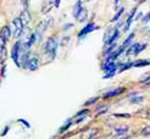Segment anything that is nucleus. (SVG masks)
Masks as SVG:
<instances>
[{
	"instance_id": "obj_7",
	"label": "nucleus",
	"mask_w": 150,
	"mask_h": 139,
	"mask_svg": "<svg viewBox=\"0 0 150 139\" xmlns=\"http://www.w3.org/2000/svg\"><path fill=\"white\" fill-rule=\"evenodd\" d=\"M38 67H39V57L35 55V56H32L29 59V61L27 62L25 70H29V71L34 72V71L38 70Z\"/></svg>"
},
{
	"instance_id": "obj_6",
	"label": "nucleus",
	"mask_w": 150,
	"mask_h": 139,
	"mask_svg": "<svg viewBox=\"0 0 150 139\" xmlns=\"http://www.w3.org/2000/svg\"><path fill=\"white\" fill-rule=\"evenodd\" d=\"M126 92V88L125 87H116L114 89H110L108 90L106 93L103 94V99H110V98H115V97H118L121 95L122 93Z\"/></svg>"
},
{
	"instance_id": "obj_26",
	"label": "nucleus",
	"mask_w": 150,
	"mask_h": 139,
	"mask_svg": "<svg viewBox=\"0 0 150 139\" xmlns=\"http://www.w3.org/2000/svg\"><path fill=\"white\" fill-rule=\"evenodd\" d=\"M116 72H117V68H114V70H111V71H108V72H105V75L103 76L104 79H109V78H112L115 75H116Z\"/></svg>"
},
{
	"instance_id": "obj_45",
	"label": "nucleus",
	"mask_w": 150,
	"mask_h": 139,
	"mask_svg": "<svg viewBox=\"0 0 150 139\" xmlns=\"http://www.w3.org/2000/svg\"><path fill=\"white\" fill-rule=\"evenodd\" d=\"M22 1V5H23L25 9H28V0H21Z\"/></svg>"
},
{
	"instance_id": "obj_37",
	"label": "nucleus",
	"mask_w": 150,
	"mask_h": 139,
	"mask_svg": "<svg viewBox=\"0 0 150 139\" xmlns=\"http://www.w3.org/2000/svg\"><path fill=\"white\" fill-rule=\"evenodd\" d=\"M125 23H126V21H125V20H121V18H120V20L117 21V25L115 26V28L120 29V28H121L122 26H125Z\"/></svg>"
},
{
	"instance_id": "obj_22",
	"label": "nucleus",
	"mask_w": 150,
	"mask_h": 139,
	"mask_svg": "<svg viewBox=\"0 0 150 139\" xmlns=\"http://www.w3.org/2000/svg\"><path fill=\"white\" fill-rule=\"evenodd\" d=\"M114 31H115V27H114V28H112V27H109L106 31H105L104 37H103V42H104V44L111 38V35H112V33H114Z\"/></svg>"
},
{
	"instance_id": "obj_20",
	"label": "nucleus",
	"mask_w": 150,
	"mask_h": 139,
	"mask_svg": "<svg viewBox=\"0 0 150 139\" xmlns=\"http://www.w3.org/2000/svg\"><path fill=\"white\" fill-rule=\"evenodd\" d=\"M133 39H134V33L132 32V33H131V34H129L128 37H127L126 39H125V42H123V43L121 44V47H122V48H123V49L126 50V49L128 48V47L131 45V44L133 43Z\"/></svg>"
},
{
	"instance_id": "obj_1",
	"label": "nucleus",
	"mask_w": 150,
	"mask_h": 139,
	"mask_svg": "<svg viewBox=\"0 0 150 139\" xmlns=\"http://www.w3.org/2000/svg\"><path fill=\"white\" fill-rule=\"evenodd\" d=\"M59 45H60V43L57 42V37H50V38L47 39L45 44H44V51L49 56V61H52L56 57Z\"/></svg>"
},
{
	"instance_id": "obj_4",
	"label": "nucleus",
	"mask_w": 150,
	"mask_h": 139,
	"mask_svg": "<svg viewBox=\"0 0 150 139\" xmlns=\"http://www.w3.org/2000/svg\"><path fill=\"white\" fill-rule=\"evenodd\" d=\"M22 53H25L23 49H22V45H21V42L17 40L16 43L13 44V47L11 49V59L13 60V62L16 64L18 67H21V62H20V56Z\"/></svg>"
},
{
	"instance_id": "obj_31",
	"label": "nucleus",
	"mask_w": 150,
	"mask_h": 139,
	"mask_svg": "<svg viewBox=\"0 0 150 139\" xmlns=\"http://www.w3.org/2000/svg\"><path fill=\"white\" fill-rule=\"evenodd\" d=\"M99 100V97H94V98H91V99H88L86 102H84V106H89V105H93L95 104L96 101Z\"/></svg>"
},
{
	"instance_id": "obj_3",
	"label": "nucleus",
	"mask_w": 150,
	"mask_h": 139,
	"mask_svg": "<svg viewBox=\"0 0 150 139\" xmlns=\"http://www.w3.org/2000/svg\"><path fill=\"white\" fill-rule=\"evenodd\" d=\"M12 25H13V37L16 39L21 38L22 35H23V31H25V23L23 21H22L21 17H15L12 20Z\"/></svg>"
},
{
	"instance_id": "obj_2",
	"label": "nucleus",
	"mask_w": 150,
	"mask_h": 139,
	"mask_svg": "<svg viewBox=\"0 0 150 139\" xmlns=\"http://www.w3.org/2000/svg\"><path fill=\"white\" fill-rule=\"evenodd\" d=\"M146 47H148L146 43H132L131 45L126 49L125 55H126V56H131V55L137 56V55H139L143 50H145Z\"/></svg>"
},
{
	"instance_id": "obj_46",
	"label": "nucleus",
	"mask_w": 150,
	"mask_h": 139,
	"mask_svg": "<svg viewBox=\"0 0 150 139\" xmlns=\"http://www.w3.org/2000/svg\"><path fill=\"white\" fill-rule=\"evenodd\" d=\"M60 3H61V0H54V6L56 7V9L60 6Z\"/></svg>"
},
{
	"instance_id": "obj_39",
	"label": "nucleus",
	"mask_w": 150,
	"mask_h": 139,
	"mask_svg": "<svg viewBox=\"0 0 150 139\" xmlns=\"http://www.w3.org/2000/svg\"><path fill=\"white\" fill-rule=\"evenodd\" d=\"M18 122H20V123H22V124H25V126H26L27 128H31V124L28 123V121H26V120H23V119H18Z\"/></svg>"
},
{
	"instance_id": "obj_41",
	"label": "nucleus",
	"mask_w": 150,
	"mask_h": 139,
	"mask_svg": "<svg viewBox=\"0 0 150 139\" xmlns=\"http://www.w3.org/2000/svg\"><path fill=\"white\" fill-rule=\"evenodd\" d=\"M143 16H144V13L143 12H142V11H139V12H137L136 13V17H134V20H140V18H143Z\"/></svg>"
},
{
	"instance_id": "obj_23",
	"label": "nucleus",
	"mask_w": 150,
	"mask_h": 139,
	"mask_svg": "<svg viewBox=\"0 0 150 139\" xmlns=\"http://www.w3.org/2000/svg\"><path fill=\"white\" fill-rule=\"evenodd\" d=\"M123 13H125V7L122 6V7H120V9L117 10V12L115 13V16L111 18V22H116V21H118L120 18H121V16H122Z\"/></svg>"
},
{
	"instance_id": "obj_43",
	"label": "nucleus",
	"mask_w": 150,
	"mask_h": 139,
	"mask_svg": "<svg viewBox=\"0 0 150 139\" xmlns=\"http://www.w3.org/2000/svg\"><path fill=\"white\" fill-rule=\"evenodd\" d=\"M73 27V23H66V26H64V31H67V29H70Z\"/></svg>"
},
{
	"instance_id": "obj_24",
	"label": "nucleus",
	"mask_w": 150,
	"mask_h": 139,
	"mask_svg": "<svg viewBox=\"0 0 150 139\" xmlns=\"http://www.w3.org/2000/svg\"><path fill=\"white\" fill-rule=\"evenodd\" d=\"M72 123H73V122H72L71 120H67V121H66V123L64 124V126H62V127H60V129H59V133H64V132H66L67 129H69V128L72 126Z\"/></svg>"
},
{
	"instance_id": "obj_42",
	"label": "nucleus",
	"mask_w": 150,
	"mask_h": 139,
	"mask_svg": "<svg viewBox=\"0 0 150 139\" xmlns=\"http://www.w3.org/2000/svg\"><path fill=\"white\" fill-rule=\"evenodd\" d=\"M9 129H10V127H9V126H6V127L4 128V131L1 132V134H0V135H1V137L6 135V134H7V132H9Z\"/></svg>"
},
{
	"instance_id": "obj_10",
	"label": "nucleus",
	"mask_w": 150,
	"mask_h": 139,
	"mask_svg": "<svg viewBox=\"0 0 150 139\" xmlns=\"http://www.w3.org/2000/svg\"><path fill=\"white\" fill-rule=\"evenodd\" d=\"M83 9V3H82V0H77L76 4L73 5V9H72V16L73 18H78V15L81 12V10Z\"/></svg>"
},
{
	"instance_id": "obj_13",
	"label": "nucleus",
	"mask_w": 150,
	"mask_h": 139,
	"mask_svg": "<svg viewBox=\"0 0 150 139\" xmlns=\"http://www.w3.org/2000/svg\"><path fill=\"white\" fill-rule=\"evenodd\" d=\"M120 35H121V33H120V29L115 28V31H114V33H112L111 38L104 44V48H105V47H108V45H110V44H112V43H116V42H117V39L120 38Z\"/></svg>"
},
{
	"instance_id": "obj_30",
	"label": "nucleus",
	"mask_w": 150,
	"mask_h": 139,
	"mask_svg": "<svg viewBox=\"0 0 150 139\" xmlns=\"http://www.w3.org/2000/svg\"><path fill=\"white\" fill-rule=\"evenodd\" d=\"M89 112H91V111H89V110L88 109H83V110H79V111L76 114V115H74V119H77V117H81V116H87Z\"/></svg>"
},
{
	"instance_id": "obj_15",
	"label": "nucleus",
	"mask_w": 150,
	"mask_h": 139,
	"mask_svg": "<svg viewBox=\"0 0 150 139\" xmlns=\"http://www.w3.org/2000/svg\"><path fill=\"white\" fill-rule=\"evenodd\" d=\"M129 131V127L126 126V124H118L115 127V133L116 134H127Z\"/></svg>"
},
{
	"instance_id": "obj_17",
	"label": "nucleus",
	"mask_w": 150,
	"mask_h": 139,
	"mask_svg": "<svg viewBox=\"0 0 150 139\" xmlns=\"http://www.w3.org/2000/svg\"><path fill=\"white\" fill-rule=\"evenodd\" d=\"M52 5H54V3L51 1V0H48V1H44L43 3V6H42V13H44V15H47V13H49V11L51 10V7H52Z\"/></svg>"
},
{
	"instance_id": "obj_14",
	"label": "nucleus",
	"mask_w": 150,
	"mask_h": 139,
	"mask_svg": "<svg viewBox=\"0 0 150 139\" xmlns=\"http://www.w3.org/2000/svg\"><path fill=\"white\" fill-rule=\"evenodd\" d=\"M146 66H150V60L139 59V60L133 61V67H146Z\"/></svg>"
},
{
	"instance_id": "obj_25",
	"label": "nucleus",
	"mask_w": 150,
	"mask_h": 139,
	"mask_svg": "<svg viewBox=\"0 0 150 139\" xmlns=\"http://www.w3.org/2000/svg\"><path fill=\"white\" fill-rule=\"evenodd\" d=\"M6 54H7L6 47L0 48V64H4V62H5V60H6Z\"/></svg>"
},
{
	"instance_id": "obj_40",
	"label": "nucleus",
	"mask_w": 150,
	"mask_h": 139,
	"mask_svg": "<svg viewBox=\"0 0 150 139\" xmlns=\"http://www.w3.org/2000/svg\"><path fill=\"white\" fill-rule=\"evenodd\" d=\"M121 1L122 0H114V5H115V10H118L121 7Z\"/></svg>"
},
{
	"instance_id": "obj_48",
	"label": "nucleus",
	"mask_w": 150,
	"mask_h": 139,
	"mask_svg": "<svg viewBox=\"0 0 150 139\" xmlns=\"http://www.w3.org/2000/svg\"><path fill=\"white\" fill-rule=\"evenodd\" d=\"M146 115H148V116H150V109H148V110H146Z\"/></svg>"
},
{
	"instance_id": "obj_19",
	"label": "nucleus",
	"mask_w": 150,
	"mask_h": 139,
	"mask_svg": "<svg viewBox=\"0 0 150 139\" xmlns=\"http://www.w3.org/2000/svg\"><path fill=\"white\" fill-rule=\"evenodd\" d=\"M22 16H21V18H22V21H23V23H25V26H27L29 22H31V20H32V17H31V15H29V12H28V9H25L23 11H22Z\"/></svg>"
},
{
	"instance_id": "obj_16",
	"label": "nucleus",
	"mask_w": 150,
	"mask_h": 139,
	"mask_svg": "<svg viewBox=\"0 0 150 139\" xmlns=\"http://www.w3.org/2000/svg\"><path fill=\"white\" fill-rule=\"evenodd\" d=\"M117 48V42L116 43H112V44H110V45H108V47H105L104 48V51H103V55H104V57H106V56H109L112 51H114L115 49Z\"/></svg>"
},
{
	"instance_id": "obj_44",
	"label": "nucleus",
	"mask_w": 150,
	"mask_h": 139,
	"mask_svg": "<svg viewBox=\"0 0 150 139\" xmlns=\"http://www.w3.org/2000/svg\"><path fill=\"white\" fill-rule=\"evenodd\" d=\"M3 47H6V42L0 37V48H3Z\"/></svg>"
},
{
	"instance_id": "obj_32",
	"label": "nucleus",
	"mask_w": 150,
	"mask_h": 139,
	"mask_svg": "<svg viewBox=\"0 0 150 139\" xmlns=\"http://www.w3.org/2000/svg\"><path fill=\"white\" fill-rule=\"evenodd\" d=\"M140 134L143 137H149L150 135V126H145L144 128H142Z\"/></svg>"
},
{
	"instance_id": "obj_50",
	"label": "nucleus",
	"mask_w": 150,
	"mask_h": 139,
	"mask_svg": "<svg viewBox=\"0 0 150 139\" xmlns=\"http://www.w3.org/2000/svg\"><path fill=\"white\" fill-rule=\"evenodd\" d=\"M87 1H91V0H87Z\"/></svg>"
},
{
	"instance_id": "obj_28",
	"label": "nucleus",
	"mask_w": 150,
	"mask_h": 139,
	"mask_svg": "<svg viewBox=\"0 0 150 139\" xmlns=\"http://www.w3.org/2000/svg\"><path fill=\"white\" fill-rule=\"evenodd\" d=\"M96 133H98V129H92V131H89L88 133H87L83 138H82V139H93Z\"/></svg>"
},
{
	"instance_id": "obj_34",
	"label": "nucleus",
	"mask_w": 150,
	"mask_h": 139,
	"mask_svg": "<svg viewBox=\"0 0 150 139\" xmlns=\"http://www.w3.org/2000/svg\"><path fill=\"white\" fill-rule=\"evenodd\" d=\"M149 22H150V11L146 15H144L143 18H142V23L143 25H146V23H149Z\"/></svg>"
},
{
	"instance_id": "obj_27",
	"label": "nucleus",
	"mask_w": 150,
	"mask_h": 139,
	"mask_svg": "<svg viewBox=\"0 0 150 139\" xmlns=\"http://www.w3.org/2000/svg\"><path fill=\"white\" fill-rule=\"evenodd\" d=\"M149 80H150V71L143 73V75L140 76V78H139V82L140 83H145V82H149Z\"/></svg>"
},
{
	"instance_id": "obj_9",
	"label": "nucleus",
	"mask_w": 150,
	"mask_h": 139,
	"mask_svg": "<svg viewBox=\"0 0 150 139\" xmlns=\"http://www.w3.org/2000/svg\"><path fill=\"white\" fill-rule=\"evenodd\" d=\"M48 28H49V26L47 25L45 21H42V22H39V23L37 25V27H35V34L38 35V39H39V40L42 39L44 32H45Z\"/></svg>"
},
{
	"instance_id": "obj_38",
	"label": "nucleus",
	"mask_w": 150,
	"mask_h": 139,
	"mask_svg": "<svg viewBox=\"0 0 150 139\" xmlns=\"http://www.w3.org/2000/svg\"><path fill=\"white\" fill-rule=\"evenodd\" d=\"M44 21L47 22V25H48L49 27H51L52 25H54V18H52V17H47V18L44 20Z\"/></svg>"
},
{
	"instance_id": "obj_29",
	"label": "nucleus",
	"mask_w": 150,
	"mask_h": 139,
	"mask_svg": "<svg viewBox=\"0 0 150 139\" xmlns=\"http://www.w3.org/2000/svg\"><path fill=\"white\" fill-rule=\"evenodd\" d=\"M108 110H109L108 105H100V106L96 107V112H98V115H103V114L106 112Z\"/></svg>"
},
{
	"instance_id": "obj_12",
	"label": "nucleus",
	"mask_w": 150,
	"mask_h": 139,
	"mask_svg": "<svg viewBox=\"0 0 150 139\" xmlns=\"http://www.w3.org/2000/svg\"><path fill=\"white\" fill-rule=\"evenodd\" d=\"M117 66H118V70L117 72L122 73L127 70H129L131 67H133V61H128V62H117Z\"/></svg>"
},
{
	"instance_id": "obj_36",
	"label": "nucleus",
	"mask_w": 150,
	"mask_h": 139,
	"mask_svg": "<svg viewBox=\"0 0 150 139\" xmlns=\"http://www.w3.org/2000/svg\"><path fill=\"white\" fill-rule=\"evenodd\" d=\"M129 137L127 135V134H116L112 137V139H128Z\"/></svg>"
},
{
	"instance_id": "obj_21",
	"label": "nucleus",
	"mask_w": 150,
	"mask_h": 139,
	"mask_svg": "<svg viewBox=\"0 0 150 139\" xmlns=\"http://www.w3.org/2000/svg\"><path fill=\"white\" fill-rule=\"evenodd\" d=\"M144 101V97L143 95H136V97H132V98H129V102L131 104H133V105H138V104H142V102Z\"/></svg>"
},
{
	"instance_id": "obj_8",
	"label": "nucleus",
	"mask_w": 150,
	"mask_h": 139,
	"mask_svg": "<svg viewBox=\"0 0 150 139\" xmlns=\"http://www.w3.org/2000/svg\"><path fill=\"white\" fill-rule=\"evenodd\" d=\"M137 6L136 7H133L132 9V11L129 12V15H128V17H127V20H126V23H125V26H123V32H127L129 29V27H131V25H132V22H133V20H134V17H136V13H137Z\"/></svg>"
},
{
	"instance_id": "obj_5",
	"label": "nucleus",
	"mask_w": 150,
	"mask_h": 139,
	"mask_svg": "<svg viewBox=\"0 0 150 139\" xmlns=\"http://www.w3.org/2000/svg\"><path fill=\"white\" fill-rule=\"evenodd\" d=\"M99 27H96L95 23L92 21V22H88V23L81 29V31L78 32L77 37H78V39H82V38H86V37L89 34V33H92L93 31H95V29H98Z\"/></svg>"
},
{
	"instance_id": "obj_18",
	"label": "nucleus",
	"mask_w": 150,
	"mask_h": 139,
	"mask_svg": "<svg viewBox=\"0 0 150 139\" xmlns=\"http://www.w3.org/2000/svg\"><path fill=\"white\" fill-rule=\"evenodd\" d=\"M87 18H88V10L86 9V7H83V9L81 10L79 15H78L77 21L79 22V23H83V22H86V21H87Z\"/></svg>"
},
{
	"instance_id": "obj_49",
	"label": "nucleus",
	"mask_w": 150,
	"mask_h": 139,
	"mask_svg": "<svg viewBox=\"0 0 150 139\" xmlns=\"http://www.w3.org/2000/svg\"><path fill=\"white\" fill-rule=\"evenodd\" d=\"M134 1H137V3H138V1H139V0H134Z\"/></svg>"
},
{
	"instance_id": "obj_35",
	"label": "nucleus",
	"mask_w": 150,
	"mask_h": 139,
	"mask_svg": "<svg viewBox=\"0 0 150 139\" xmlns=\"http://www.w3.org/2000/svg\"><path fill=\"white\" fill-rule=\"evenodd\" d=\"M115 117H120V119H129L131 115L129 114H115Z\"/></svg>"
},
{
	"instance_id": "obj_47",
	"label": "nucleus",
	"mask_w": 150,
	"mask_h": 139,
	"mask_svg": "<svg viewBox=\"0 0 150 139\" xmlns=\"http://www.w3.org/2000/svg\"><path fill=\"white\" fill-rule=\"evenodd\" d=\"M145 1H146V0H139L138 4H143V3H145Z\"/></svg>"
},
{
	"instance_id": "obj_33",
	"label": "nucleus",
	"mask_w": 150,
	"mask_h": 139,
	"mask_svg": "<svg viewBox=\"0 0 150 139\" xmlns=\"http://www.w3.org/2000/svg\"><path fill=\"white\" fill-rule=\"evenodd\" d=\"M69 42H70V35H65L62 38V40H61V43H60V45L61 47H67Z\"/></svg>"
},
{
	"instance_id": "obj_11",
	"label": "nucleus",
	"mask_w": 150,
	"mask_h": 139,
	"mask_svg": "<svg viewBox=\"0 0 150 139\" xmlns=\"http://www.w3.org/2000/svg\"><path fill=\"white\" fill-rule=\"evenodd\" d=\"M11 31H10V27L9 26H4L1 29H0V37L5 40V42H7L10 39V37H11Z\"/></svg>"
}]
</instances>
